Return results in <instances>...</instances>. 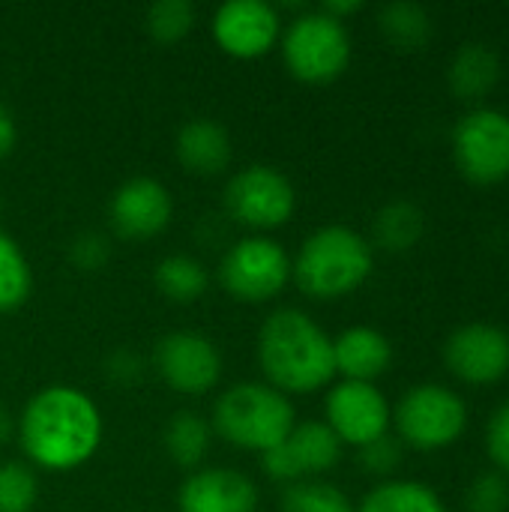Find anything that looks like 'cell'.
Returning <instances> with one entry per match:
<instances>
[{"label": "cell", "mask_w": 509, "mask_h": 512, "mask_svg": "<svg viewBox=\"0 0 509 512\" xmlns=\"http://www.w3.org/2000/svg\"><path fill=\"white\" fill-rule=\"evenodd\" d=\"M15 438L30 468L69 474L99 453L105 420L84 390L48 384L24 402L15 420Z\"/></svg>", "instance_id": "cell-1"}, {"label": "cell", "mask_w": 509, "mask_h": 512, "mask_svg": "<svg viewBox=\"0 0 509 512\" xmlns=\"http://www.w3.org/2000/svg\"><path fill=\"white\" fill-rule=\"evenodd\" d=\"M33 294V267L18 240L0 231V315L21 309Z\"/></svg>", "instance_id": "cell-25"}, {"label": "cell", "mask_w": 509, "mask_h": 512, "mask_svg": "<svg viewBox=\"0 0 509 512\" xmlns=\"http://www.w3.org/2000/svg\"><path fill=\"white\" fill-rule=\"evenodd\" d=\"M36 498V471L27 462H0V512H33Z\"/></svg>", "instance_id": "cell-28"}, {"label": "cell", "mask_w": 509, "mask_h": 512, "mask_svg": "<svg viewBox=\"0 0 509 512\" xmlns=\"http://www.w3.org/2000/svg\"><path fill=\"white\" fill-rule=\"evenodd\" d=\"M282 15L267 0H228L210 18L216 45L237 60H255L273 51L282 36Z\"/></svg>", "instance_id": "cell-13"}, {"label": "cell", "mask_w": 509, "mask_h": 512, "mask_svg": "<svg viewBox=\"0 0 509 512\" xmlns=\"http://www.w3.org/2000/svg\"><path fill=\"white\" fill-rule=\"evenodd\" d=\"M261 492L237 468H198L180 483L177 512H258Z\"/></svg>", "instance_id": "cell-16"}, {"label": "cell", "mask_w": 509, "mask_h": 512, "mask_svg": "<svg viewBox=\"0 0 509 512\" xmlns=\"http://www.w3.org/2000/svg\"><path fill=\"white\" fill-rule=\"evenodd\" d=\"M279 512H357V504L333 483L300 480L282 489Z\"/></svg>", "instance_id": "cell-26"}, {"label": "cell", "mask_w": 509, "mask_h": 512, "mask_svg": "<svg viewBox=\"0 0 509 512\" xmlns=\"http://www.w3.org/2000/svg\"><path fill=\"white\" fill-rule=\"evenodd\" d=\"M504 75L501 54L486 42H465L447 66V84L462 102L486 99Z\"/></svg>", "instance_id": "cell-19"}, {"label": "cell", "mask_w": 509, "mask_h": 512, "mask_svg": "<svg viewBox=\"0 0 509 512\" xmlns=\"http://www.w3.org/2000/svg\"><path fill=\"white\" fill-rule=\"evenodd\" d=\"M426 234V213L414 201H390L375 213L372 240L387 252H408Z\"/></svg>", "instance_id": "cell-22"}, {"label": "cell", "mask_w": 509, "mask_h": 512, "mask_svg": "<svg viewBox=\"0 0 509 512\" xmlns=\"http://www.w3.org/2000/svg\"><path fill=\"white\" fill-rule=\"evenodd\" d=\"M465 512H509V483L501 471H483L465 489Z\"/></svg>", "instance_id": "cell-29"}, {"label": "cell", "mask_w": 509, "mask_h": 512, "mask_svg": "<svg viewBox=\"0 0 509 512\" xmlns=\"http://www.w3.org/2000/svg\"><path fill=\"white\" fill-rule=\"evenodd\" d=\"M213 444V426L195 411H177L162 429V447L168 459L186 471H198Z\"/></svg>", "instance_id": "cell-20"}, {"label": "cell", "mask_w": 509, "mask_h": 512, "mask_svg": "<svg viewBox=\"0 0 509 512\" xmlns=\"http://www.w3.org/2000/svg\"><path fill=\"white\" fill-rule=\"evenodd\" d=\"M153 282H156L162 297H168L174 303H195V300H201L207 294L210 273L195 255L177 252V255H165L156 264Z\"/></svg>", "instance_id": "cell-24"}, {"label": "cell", "mask_w": 509, "mask_h": 512, "mask_svg": "<svg viewBox=\"0 0 509 512\" xmlns=\"http://www.w3.org/2000/svg\"><path fill=\"white\" fill-rule=\"evenodd\" d=\"M327 426L342 441V447H366L384 435H390L393 426V405L378 390V384L363 381H339L330 384L324 399Z\"/></svg>", "instance_id": "cell-11"}, {"label": "cell", "mask_w": 509, "mask_h": 512, "mask_svg": "<svg viewBox=\"0 0 509 512\" xmlns=\"http://www.w3.org/2000/svg\"><path fill=\"white\" fill-rule=\"evenodd\" d=\"M486 453L501 474H509V399L495 408L486 423Z\"/></svg>", "instance_id": "cell-31"}, {"label": "cell", "mask_w": 509, "mask_h": 512, "mask_svg": "<svg viewBox=\"0 0 509 512\" xmlns=\"http://www.w3.org/2000/svg\"><path fill=\"white\" fill-rule=\"evenodd\" d=\"M333 360L342 381L375 384L393 363V345L378 327L354 324L333 336Z\"/></svg>", "instance_id": "cell-17"}, {"label": "cell", "mask_w": 509, "mask_h": 512, "mask_svg": "<svg viewBox=\"0 0 509 512\" xmlns=\"http://www.w3.org/2000/svg\"><path fill=\"white\" fill-rule=\"evenodd\" d=\"M453 159L465 180L495 186L509 177V114L501 108H471L453 129Z\"/></svg>", "instance_id": "cell-9"}, {"label": "cell", "mask_w": 509, "mask_h": 512, "mask_svg": "<svg viewBox=\"0 0 509 512\" xmlns=\"http://www.w3.org/2000/svg\"><path fill=\"white\" fill-rule=\"evenodd\" d=\"M108 255H111V246H108L105 234H99V231H81L69 243V261L78 270H99V267H105Z\"/></svg>", "instance_id": "cell-32"}, {"label": "cell", "mask_w": 509, "mask_h": 512, "mask_svg": "<svg viewBox=\"0 0 509 512\" xmlns=\"http://www.w3.org/2000/svg\"><path fill=\"white\" fill-rule=\"evenodd\" d=\"M153 369L180 396H204L222 378V351L198 330H171L156 342Z\"/></svg>", "instance_id": "cell-10"}, {"label": "cell", "mask_w": 509, "mask_h": 512, "mask_svg": "<svg viewBox=\"0 0 509 512\" xmlns=\"http://www.w3.org/2000/svg\"><path fill=\"white\" fill-rule=\"evenodd\" d=\"M108 372H111L114 381L132 384L138 378V372H141V357L132 354V351H117V354L108 357Z\"/></svg>", "instance_id": "cell-33"}, {"label": "cell", "mask_w": 509, "mask_h": 512, "mask_svg": "<svg viewBox=\"0 0 509 512\" xmlns=\"http://www.w3.org/2000/svg\"><path fill=\"white\" fill-rule=\"evenodd\" d=\"M357 512H447V504L417 480H384L363 495Z\"/></svg>", "instance_id": "cell-23"}, {"label": "cell", "mask_w": 509, "mask_h": 512, "mask_svg": "<svg viewBox=\"0 0 509 512\" xmlns=\"http://www.w3.org/2000/svg\"><path fill=\"white\" fill-rule=\"evenodd\" d=\"M255 354L267 384L285 396L324 390L336 378L333 336L294 306H282L261 321Z\"/></svg>", "instance_id": "cell-2"}, {"label": "cell", "mask_w": 509, "mask_h": 512, "mask_svg": "<svg viewBox=\"0 0 509 512\" xmlns=\"http://www.w3.org/2000/svg\"><path fill=\"white\" fill-rule=\"evenodd\" d=\"M195 18L198 9L192 0H156L144 12V27L156 42L174 45L195 27Z\"/></svg>", "instance_id": "cell-27"}, {"label": "cell", "mask_w": 509, "mask_h": 512, "mask_svg": "<svg viewBox=\"0 0 509 512\" xmlns=\"http://www.w3.org/2000/svg\"><path fill=\"white\" fill-rule=\"evenodd\" d=\"M444 363L465 384H495L509 372V333L486 321L462 324L444 342Z\"/></svg>", "instance_id": "cell-15"}, {"label": "cell", "mask_w": 509, "mask_h": 512, "mask_svg": "<svg viewBox=\"0 0 509 512\" xmlns=\"http://www.w3.org/2000/svg\"><path fill=\"white\" fill-rule=\"evenodd\" d=\"M378 30L381 36L399 51H420L429 45L435 24L423 3L414 0H393L378 9Z\"/></svg>", "instance_id": "cell-21"}, {"label": "cell", "mask_w": 509, "mask_h": 512, "mask_svg": "<svg viewBox=\"0 0 509 512\" xmlns=\"http://www.w3.org/2000/svg\"><path fill=\"white\" fill-rule=\"evenodd\" d=\"M279 51L285 69L303 84H330L351 63V33L345 21L321 9H303L282 27Z\"/></svg>", "instance_id": "cell-5"}, {"label": "cell", "mask_w": 509, "mask_h": 512, "mask_svg": "<svg viewBox=\"0 0 509 512\" xmlns=\"http://www.w3.org/2000/svg\"><path fill=\"white\" fill-rule=\"evenodd\" d=\"M171 219H174V198L168 186L147 174L123 180L108 201L111 231L132 243L159 237L171 225Z\"/></svg>", "instance_id": "cell-14"}, {"label": "cell", "mask_w": 509, "mask_h": 512, "mask_svg": "<svg viewBox=\"0 0 509 512\" xmlns=\"http://www.w3.org/2000/svg\"><path fill=\"white\" fill-rule=\"evenodd\" d=\"M393 426L399 441L411 450L435 453L465 435L468 405L444 384H417L393 408Z\"/></svg>", "instance_id": "cell-6"}, {"label": "cell", "mask_w": 509, "mask_h": 512, "mask_svg": "<svg viewBox=\"0 0 509 512\" xmlns=\"http://www.w3.org/2000/svg\"><path fill=\"white\" fill-rule=\"evenodd\" d=\"M12 435H15V420L9 417L6 405L0 402V444H6V441H9Z\"/></svg>", "instance_id": "cell-36"}, {"label": "cell", "mask_w": 509, "mask_h": 512, "mask_svg": "<svg viewBox=\"0 0 509 512\" xmlns=\"http://www.w3.org/2000/svg\"><path fill=\"white\" fill-rule=\"evenodd\" d=\"M342 459V441L324 420H303L291 435L261 456V468L276 483H300L333 471Z\"/></svg>", "instance_id": "cell-12"}, {"label": "cell", "mask_w": 509, "mask_h": 512, "mask_svg": "<svg viewBox=\"0 0 509 512\" xmlns=\"http://www.w3.org/2000/svg\"><path fill=\"white\" fill-rule=\"evenodd\" d=\"M174 153H177V162L189 174H195V177H219L231 165L234 144H231L228 129L219 120L192 117V120H186L180 126V132L174 138Z\"/></svg>", "instance_id": "cell-18"}, {"label": "cell", "mask_w": 509, "mask_h": 512, "mask_svg": "<svg viewBox=\"0 0 509 512\" xmlns=\"http://www.w3.org/2000/svg\"><path fill=\"white\" fill-rule=\"evenodd\" d=\"M219 282L234 300L267 303L288 288L291 255L279 240L267 234L240 237L225 249L219 261Z\"/></svg>", "instance_id": "cell-7"}, {"label": "cell", "mask_w": 509, "mask_h": 512, "mask_svg": "<svg viewBox=\"0 0 509 512\" xmlns=\"http://www.w3.org/2000/svg\"><path fill=\"white\" fill-rule=\"evenodd\" d=\"M321 12H327L330 18H336V21H345L348 15H354V12H360L363 9V0H327L324 6H318Z\"/></svg>", "instance_id": "cell-35"}, {"label": "cell", "mask_w": 509, "mask_h": 512, "mask_svg": "<svg viewBox=\"0 0 509 512\" xmlns=\"http://www.w3.org/2000/svg\"><path fill=\"white\" fill-rule=\"evenodd\" d=\"M225 210L234 222L273 231L282 228L297 210V189L288 174L273 165L252 162L231 174L225 183Z\"/></svg>", "instance_id": "cell-8"}, {"label": "cell", "mask_w": 509, "mask_h": 512, "mask_svg": "<svg viewBox=\"0 0 509 512\" xmlns=\"http://www.w3.org/2000/svg\"><path fill=\"white\" fill-rule=\"evenodd\" d=\"M15 144H18V123L12 111L0 102V162L15 150Z\"/></svg>", "instance_id": "cell-34"}, {"label": "cell", "mask_w": 509, "mask_h": 512, "mask_svg": "<svg viewBox=\"0 0 509 512\" xmlns=\"http://www.w3.org/2000/svg\"><path fill=\"white\" fill-rule=\"evenodd\" d=\"M375 270V246L348 225L312 231L291 258V279L312 300H339L360 291Z\"/></svg>", "instance_id": "cell-3"}, {"label": "cell", "mask_w": 509, "mask_h": 512, "mask_svg": "<svg viewBox=\"0 0 509 512\" xmlns=\"http://www.w3.org/2000/svg\"><path fill=\"white\" fill-rule=\"evenodd\" d=\"M357 459H360V468L369 477H378L381 483L384 480H393V474L402 465V441L393 438V435H384V438L360 447V456Z\"/></svg>", "instance_id": "cell-30"}, {"label": "cell", "mask_w": 509, "mask_h": 512, "mask_svg": "<svg viewBox=\"0 0 509 512\" xmlns=\"http://www.w3.org/2000/svg\"><path fill=\"white\" fill-rule=\"evenodd\" d=\"M213 435L237 450L264 456L279 447L297 426L291 396L279 393L267 381H240L225 387L210 411Z\"/></svg>", "instance_id": "cell-4"}]
</instances>
